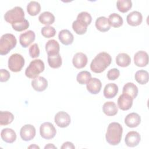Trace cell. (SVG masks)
Here are the masks:
<instances>
[{"instance_id": "31", "label": "cell", "mask_w": 149, "mask_h": 149, "mask_svg": "<svg viewBox=\"0 0 149 149\" xmlns=\"http://www.w3.org/2000/svg\"><path fill=\"white\" fill-rule=\"evenodd\" d=\"M108 21L111 25L113 27H119L123 24V19L122 17L116 13H113L111 14L108 17Z\"/></svg>"}, {"instance_id": "20", "label": "cell", "mask_w": 149, "mask_h": 149, "mask_svg": "<svg viewBox=\"0 0 149 149\" xmlns=\"http://www.w3.org/2000/svg\"><path fill=\"white\" fill-rule=\"evenodd\" d=\"M58 38L62 44L65 45H68L72 44L74 37L72 33L66 29L62 30L58 34Z\"/></svg>"}, {"instance_id": "9", "label": "cell", "mask_w": 149, "mask_h": 149, "mask_svg": "<svg viewBox=\"0 0 149 149\" xmlns=\"http://www.w3.org/2000/svg\"><path fill=\"white\" fill-rule=\"evenodd\" d=\"M54 120L56 125L60 127H66L70 123V117L65 111H59L55 116Z\"/></svg>"}, {"instance_id": "5", "label": "cell", "mask_w": 149, "mask_h": 149, "mask_svg": "<svg viewBox=\"0 0 149 149\" xmlns=\"http://www.w3.org/2000/svg\"><path fill=\"white\" fill-rule=\"evenodd\" d=\"M4 19L6 22L12 24L24 20V12L21 7L15 6L5 13Z\"/></svg>"}, {"instance_id": "35", "label": "cell", "mask_w": 149, "mask_h": 149, "mask_svg": "<svg viewBox=\"0 0 149 149\" xmlns=\"http://www.w3.org/2000/svg\"><path fill=\"white\" fill-rule=\"evenodd\" d=\"M91 73L86 70L81 71L79 72L76 77L77 82L81 84H87L88 81L91 79Z\"/></svg>"}, {"instance_id": "33", "label": "cell", "mask_w": 149, "mask_h": 149, "mask_svg": "<svg viewBox=\"0 0 149 149\" xmlns=\"http://www.w3.org/2000/svg\"><path fill=\"white\" fill-rule=\"evenodd\" d=\"M41 10L40 4L36 1H30L27 6V11L30 16H36Z\"/></svg>"}, {"instance_id": "29", "label": "cell", "mask_w": 149, "mask_h": 149, "mask_svg": "<svg viewBox=\"0 0 149 149\" xmlns=\"http://www.w3.org/2000/svg\"><path fill=\"white\" fill-rule=\"evenodd\" d=\"M48 63L49 66L54 69L61 67L62 63V58L59 54L54 55H48Z\"/></svg>"}, {"instance_id": "41", "label": "cell", "mask_w": 149, "mask_h": 149, "mask_svg": "<svg viewBox=\"0 0 149 149\" xmlns=\"http://www.w3.org/2000/svg\"><path fill=\"white\" fill-rule=\"evenodd\" d=\"M0 76H1L0 81L1 82L7 81L9 79L10 76L9 72L7 70L3 69H1L0 70Z\"/></svg>"}, {"instance_id": "42", "label": "cell", "mask_w": 149, "mask_h": 149, "mask_svg": "<svg viewBox=\"0 0 149 149\" xmlns=\"http://www.w3.org/2000/svg\"><path fill=\"white\" fill-rule=\"evenodd\" d=\"M75 147L73 145V144L71 142L69 141H66L65 143H64L62 146H61V148L63 149V148H74Z\"/></svg>"}, {"instance_id": "19", "label": "cell", "mask_w": 149, "mask_h": 149, "mask_svg": "<svg viewBox=\"0 0 149 149\" xmlns=\"http://www.w3.org/2000/svg\"><path fill=\"white\" fill-rule=\"evenodd\" d=\"M60 46L58 41L52 39L48 40L45 44V51L48 55H54L59 54Z\"/></svg>"}, {"instance_id": "21", "label": "cell", "mask_w": 149, "mask_h": 149, "mask_svg": "<svg viewBox=\"0 0 149 149\" xmlns=\"http://www.w3.org/2000/svg\"><path fill=\"white\" fill-rule=\"evenodd\" d=\"M2 139L8 143H12L16 139L15 132L10 128H5L2 130L1 133Z\"/></svg>"}, {"instance_id": "34", "label": "cell", "mask_w": 149, "mask_h": 149, "mask_svg": "<svg viewBox=\"0 0 149 149\" xmlns=\"http://www.w3.org/2000/svg\"><path fill=\"white\" fill-rule=\"evenodd\" d=\"M116 6L119 12L126 13L132 8V2L130 0H119L116 2Z\"/></svg>"}, {"instance_id": "10", "label": "cell", "mask_w": 149, "mask_h": 149, "mask_svg": "<svg viewBox=\"0 0 149 149\" xmlns=\"http://www.w3.org/2000/svg\"><path fill=\"white\" fill-rule=\"evenodd\" d=\"M35 38L34 32L32 30H28L20 35L19 42L23 47L27 48L35 40Z\"/></svg>"}, {"instance_id": "3", "label": "cell", "mask_w": 149, "mask_h": 149, "mask_svg": "<svg viewBox=\"0 0 149 149\" xmlns=\"http://www.w3.org/2000/svg\"><path fill=\"white\" fill-rule=\"evenodd\" d=\"M17 44V40L14 35L6 33L2 36L0 39V54L5 55L14 48Z\"/></svg>"}, {"instance_id": "7", "label": "cell", "mask_w": 149, "mask_h": 149, "mask_svg": "<svg viewBox=\"0 0 149 149\" xmlns=\"http://www.w3.org/2000/svg\"><path fill=\"white\" fill-rule=\"evenodd\" d=\"M40 133L43 139L49 140L55 136L56 130L54 126L51 123L47 122L40 125Z\"/></svg>"}, {"instance_id": "44", "label": "cell", "mask_w": 149, "mask_h": 149, "mask_svg": "<svg viewBox=\"0 0 149 149\" xmlns=\"http://www.w3.org/2000/svg\"><path fill=\"white\" fill-rule=\"evenodd\" d=\"M28 148H38V149L40 148V147H39L38 146L36 145V144L31 145V146H30Z\"/></svg>"}, {"instance_id": "18", "label": "cell", "mask_w": 149, "mask_h": 149, "mask_svg": "<svg viewBox=\"0 0 149 149\" xmlns=\"http://www.w3.org/2000/svg\"><path fill=\"white\" fill-rule=\"evenodd\" d=\"M31 86L34 90L41 92L47 88L48 86V81L44 77L39 76L31 81Z\"/></svg>"}, {"instance_id": "4", "label": "cell", "mask_w": 149, "mask_h": 149, "mask_svg": "<svg viewBox=\"0 0 149 149\" xmlns=\"http://www.w3.org/2000/svg\"><path fill=\"white\" fill-rule=\"evenodd\" d=\"M45 69L44 63L41 59H34L32 61L29 66L26 69L25 74L30 79H35Z\"/></svg>"}, {"instance_id": "39", "label": "cell", "mask_w": 149, "mask_h": 149, "mask_svg": "<svg viewBox=\"0 0 149 149\" xmlns=\"http://www.w3.org/2000/svg\"><path fill=\"white\" fill-rule=\"evenodd\" d=\"M29 55L32 58H37L40 55V49L37 44L34 43L31 45L29 49Z\"/></svg>"}, {"instance_id": "25", "label": "cell", "mask_w": 149, "mask_h": 149, "mask_svg": "<svg viewBox=\"0 0 149 149\" xmlns=\"http://www.w3.org/2000/svg\"><path fill=\"white\" fill-rule=\"evenodd\" d=\"M104 113L107 116H114L118 113V107L115 102L112 101L106 102L102 106Z\"/></svg>"}, {"instance_id": "1", "label": "cell", "mask_w": 149, "mask_h": 149, "mask_svg": "<svg viewBox=\"0 0 149 149\" xmlns=\"http://www.w3.org/2000/svg\"><path fill=\"white\" fill-rule=\"evenodd\" d=\"M111 61L112 58L109 54L105 52H100L91 61L90 69L94 73H101L110 65Z\"/></svg>"}, {"instance_id": "27", "label": "cell", "mask_w": 149, "mask_h": 149, "mask_svg": "<svg viewBox=\"0 0 149 149\" xmlns=\"http://www.w3.org/2000/svg\"><path fill=\"white\" fill-rule=\"evenodd\" d=\"M116 63L117 65L120 67H127L131 63L130 56L126 53H120L116 57Z\"/></svg>"}, {"instance_id": "16", "label": "cell", "mask_w": 149, "mask_h": 149, "mask_svg": "<svg viewBox=\"0 0 149 149\" xmlns=\"http://www.w3.org/2000/svg\"><path fill=\"white\" fill-rule=\"evenodd\" d=\"M126 21L128 24L132 26H139L143 21L142 15L138 11H133L127 15Z\"/></svg>"}, {"instance_id": "12", "label": "cell", "mask_w": 149, "mask_h": 149, "mask_svg": "<svg viewBox=\"0 0 149 149\" xmlns=\"http://www.w3.org/2000/svg\"><path fill=\"white\" fill-rule=\"evenodd\" d=\"M133 99L129 95L122 94L118 99V107L123 111L129 110L133 105Z\"/></svg>"}, {"instance_id": "37", "label": "cell", "mask_w": 149, "mask_h": 149, "mask_svg": "<svg viewBox=\"0 0 149 149\" xmlns=\"http://www.w3.org/2000/svg\"><path fill=\"white\" fill-rule=\"evenodd\" d=\"M41 33L44 37L49 38L55 36L56 34V30L54 27L50 26H46L41 29Z\"/></svg>"}, {"instance_id": "8", "label": "cell", "mask_w": 149, "mask_h": 149, "mask_svg": "<svg viewBox=\"0 0 149 149\" xmlns=\"http://www.w3.org/2000/svg\"><path fill=\"white\" fill-rule=\"evenodd\" d=\"M20 135L24 141H30L36 136V129L32 125H25L20 129Z\"/></svg>"}, {"instance_id": "38", "label": "cell", "mask_w": 149, "mask_h": 149, "mask_svg": "<svg viewBox=\"0 0 149 149\" xmlns=\"http://www.w3.org/2000/svg\"><path fill=\"white\" fill-rule=\"evenodd\" d=\"M77 19L81 20L87 25H89L91 22L92 17L89 13L87 12H81L77 15Z\"/></svg>"}, {"instance_id": "6", "label": "cell", "mask_w": 149, "mask_h": 149, "mask_svg": "<svg viewBox=\"0 0 149 149\" xmlns=\"http://www.w3.org/2000/svg\"><path fill=\"white\" fill-rule=\"evenodd\" d=\"M24 59L19 54H13L8 59V68L13 72H20L24 65Z\"/></svg>"}, {"instance_id": "2", "label": "cell", "mask_w": 149, "mask_h": 149, "mask_svg": "<svg viewBox=\"0 0 149 149\" xmlns=\"http://www.w3.org/2000/svg\"><path fill=\"white\" fill-rule=\"evenodd\" d=\"M123 127L118 122H112L109 124L105 134L107 141L111 145L116 146L121 141Z\"/></svg>"}, {"instance_id": "23", "label": "cell", "mask_w": 149, "mask_h": 149, "mask_svg": "<svg viewBox=\"0 0 149 149\" xmlns=\"http://www.w3.org/2000/svg\"><path fill=\"white\" fill-rule=\"evenodd\" d=\"M95 24L96 28L101 32L108 31L111 29V25L108 19L104 16L98 17L96 19Z\"/></svg>"}, {"instance_id": "43", "label": "cell", "mask_w": 149, "mask_h": 149, "mask_svg": "<svg viewBox=\"0 0 149 149\" xmlns=\"http://www.w3.org/2000/svg\"><path fill=\"white\" fill-rule=\"evenodd\" d=\"M44 148L45 149H46V148H56V147L55 146H54V144H48L47 146H45Z\"/></svg>"}, {"instance_id": "14", "label": "cell", "mask_w": 149, "mask_h": 149, "mask_svg": "<svg viewBox=\"0 0 149 149\" xmlns=\"http://www.w3.org/2000/svg\"><path fill=\"white\" fill-rule=\"evenodd\" d=\"M102 87L101 81L97 78H91L86 84L87 90L92 94H98Z\"/></svg>"}, {"instance_id": "11", "label": "cell", "mask_w": 149, "mask_h": 149, "mask_svg": "<svg viewBox=\"0 0 149 149\" xmlns=\"http://www.w3.org/2000/svg\"><path fill=\"white\" fill-rule=\"evenodd\" d=\"M141 140L140 134L136 131H130L128 132L125 137V142L127 146L134 147L137 146Z\"/></svg>"}, {"instance_id": "13", "label": "cell", "mask_w": 149, "mask_h": 149, "mask_svg": "<svg viewBox=\"0 0 149 149\" xmlns=\"http://www.w3.org/2000/svg\"><path fill=\"white\" fill-rule=\"evenodd\" d=\"M134 63L139 67H144L148 63V54L144 51H139L134 55Z\"/></svg>"}, {"instance_id": "32", "label": "cell", "mask_w": 149, "mask_h": 149, "mask_svg": "<svg viewBox=\"0 0 149 149\" xmlns=\"http://www.w3.org/2000/svg\"><path fill=\"white\" fill-rule=\"evenodd\" d=\"M14 119L13 115L9 111H0V125H8L11 123Z\"/></svg>"}, {"instance_id": "24", "label": "cell", "mask_w": 149, "mask_h": 149, "mask_svg": "<svg viewBox=\"0 0 149 149\" xmlns=\"http://www.w3.org/2000/svg\"><path fill=\"white\" fill-rule=\"evenodd\" d=\"M138 91H139L137 87L134 83L129 82L124 85L123 87L122 93L127 94L130 96L133 99H134L137 96Z\"/></svg>"}, {"instance_id": "17", "label": "cell", "mask_w": 149, "mask_h": 149, "mask_svg": "<svg viewBox=\"0 0 149 149\" xmlns=\"http://www.w3.org/2000/svg\"><path fill=\"white\" fill-rule=\"evenodd\" d=\"M140 115L135 112L129 113L125 118V123L129 127H136L140 125Z\"/></svg>"}, {"instance_id": "26", "label": "cell", "mask_w": 149, "mask_h": 149, "mask_svg": "<svg viewBox=\"0 0 149 149\" xmlns=\"http://www.w3.org/2000/svg\"><path fill=\"white\" fill-rule=\"evenodd\" d=\"M88 25L81 20L76 19L72 23V29L73 31L79 35H82L86 33L87 30Z\"/></svg>"}, {"instance_id": "36", "label": "cell", "mask_w": 149, "mask_h": 149, "mask_svg": "<svg viewBox=\"0 0 149 149\" xmlns=\"http://www.w3.org/2000/svg\"><path fill=\"white\" fill-rule=\"evenodd\" d=\"M12 28L17 31H22L26 30L29 27V23L26 19L15 23L12 24Z\"/></svg>"}, {"instance_id": "40", "label": "cell", "mask_w": 149, "mask_h": 149, "mask_svg": "<svg viewBox=\"0 0 149 149\" xmlns=\"http://www.w3.org/2000/svg\"><path fill=\"white\" fill-rule=\"evenodd\" d=\"M120 75L119 70L116 68H113L108 70L107 73V77L110 80H115L119 77Z\"/></svg>"}, {"instance_id": "15", "label": "cell", "mask_w": 149, "mask_h": 149, "mask_svg": "<svg viewBox=\"0 0 149 149\" xmlns=\"http://www.w3.org/2000/svg\"><path fill=\"white\" fill-rule=\"evenodd\" d=\"M87 56L83 52L76 53L72 59L73 66L77 69H81L86 66L87 63Z\"/></svg>"}, {"instance_id": "28", "label": "cell", "mask_w": 149, "mask_h": 149, "mask_svg": "<svg viewBox=\"0 0 149 149\" xmlns=\"http://www.w3.org/2000/svg\"><path fill=\"white\" fill-rule=\"evenodd\" d=\"M38 20L40 23L46 26H49L55 22V16L54 15L48 11L44 12L40 15L38 17Z\"/></svg>"}, {"instance_id": "22", "label": "cell", "mask_w": 149, "mask_h": 149, "mask_svg": "<svg viewBox=\"0 0 149 149\" xmlns=\"http://www.w3.org/2000/svg\"><path fill=\"white\" fill-rule=\"evenodd\" d=\"M118 92V87L115 83L107 84L104 89V95L106 98H112L115 97Z\"/></svg>"}, {"instance_id": "30", "label": "cell", "mask_w": 149, "mask_h": 149, "mask_svg": "<svg viewBox=\"0 0 149 149\" xmlns=\"http://www.w3.org/2000/svg\"><path fill=\"white\" fill-rule=\"evenodd\" d=\"M135 80L140 84H145L148 81L149 76L147 71L144 70H140L136 72L134 75Z\"/></svg>"}]
</instances>
